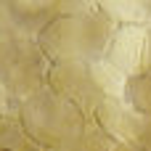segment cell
I'll use <instances>...</instances> for the list:
<instances>
[{
  "instance_id": "1",
  "label": "cell",
  "mask_w": 151,
  "mask_h": 151,
  "mask_svg": "<svg viewBox=\"0 0 151 151\" xmlns=\"http://www.w3.org/2000/svg\"><path fill=\"white\" fill-rule=\"evenodd\" d=\"M117 27L119 24H114L98 8L64 11L37 32V42L50 61H96L106 56Z\"/></svg>"
},
{
  "instance_id": "2",
  "label": "cell",
  "mask_w": 151,
  "mask_h": 151,
  "mask_svg": "<svg viewBox=\"0 0 151 151\" xmlns=\"http://www.w3.org/2000/svg\"><path fill=\"white\" fill-rule=\"evenodd\" d=\"M16 106H19V122L24 125V130L48 151L72 141L90 119L74 101H69L50 85L19 98Z\"/></svg>"
},
{
  "instance_id": "3",
  "label": "cell",
  "mask_w": 151,
  "mask_h": 151,
  "mask_svg": "<svg viewBox=\"0 0 151 151\" xmlns=\"http://www.w3.org/2000/svg\"><path fill=\"white\" fill-rule=\"evenodd\" d=\"M53 61L42 50L35 35L19 32L0 37V82L19 101L48 85Z\"/></svg>"
},
{
  "instance_id": "4",
  "label": "cell",
  "mask_w": 151,
  "mask_h": 151,
  "mask_svg": "<svg viewBox=\"0 0 151 151\" xmlns=\"http://www.w3.org/2000/svg\"><path fill=\"white\" fill-rule=\"evenodd\" d=\"M48 85L53 90H58L61 96H66L69 101H74L88 117H93L96 106L106 98L96 82L90 61H77V58L53 61L50 74H48Z\"/></svg>"
},
{
  "instance_id": "5",
  "label": "cell",
  "mask_w": 151,
  "mask_h": 151,
  "mask_svg": "<svg viewBox=\"0 0 151 151\" xmlns=\"http://www.w3.org/2000/svg\"><path fill=\"white\" fill-rule=\"evenodd\" d=\"M106 58L117 64L127 77L146 72L151 61V27L149 24H119L109 42Z\"/></svg>"
},
{
  "instance_id": "6",
  "label": "cell",
  "mask_w": 151,
  "mask_h": 151,
  "mask_svg": "<svg viewBox=\"0 0 151 151\" xmlns=\"http://www.w3.org/2000/svg\"><path fill=\"white\" fill-rule=\"evenodd\" d=\"M93 119H96L114 141H127V143H133L135 135H138V130H141V125H143V119H146V114L138 111V109H133L125 98H104V101L96 106Z\"/></svg>"
},
{
  "instance_id": "7",
  "label": "cell",
  "mask_w": 151,
  "mask_h": 151,
  "mask_svg": "<svg viewBox=\"0 0 151 151\" xmlns=\"http://www.w3.org/2000/svg\"><path fill=\"white\" fill-rule=\"evenodd\" d=\"M61 3L64 0H8L21 29L27 35H35V37L50 19H56L61 13Z\"/></svg>"
},
{
  "instance_id": "8",
  "label": "cell",
  "mask_w": 151,
  "mask_h": 151,
  "mask_svg": "<svg viewBox=\"0 0 151 151\" xmlns=\"http://www.w3.org/2000/svg\"><path fill=\"white\" fill-rule=\"evenodd\" d=\"M114 24H151V0H96Z\"/></svg>"
},
{
  "instance_id": "9",
  "label": "cell",
  "mask_w": 151,
  "mask_h": 151,
  "mask_svg": "<svg viewBox=\"0 0 151 151\" xmlns=\"http://www.w3.org/2000/svg\"><path fill=\"white\" fill-rule=\"evenodd\" d=\"M114 138L90 117L88 119V125L72 138V141H66L64 146H58V149H50V151H111L114 149Z\"/></svg>"
},
{
  "instance_id": "10",
  "label": "cell",
  "mask_w": 151,
  "mask_h": 151,
  "mask_svg": "<svg viewBox=\"0 0 151 151\" xmlns=\"http://www.w3.org/2000/svg\"><path fill=\"white\" fill-rule=\"evenodd\" d=\"M90 66H93L96 82H98V88L104 90L106 98H127V82H130V77H127L117 64H111V61L104 56V58L90 61Z\"/></svg>"
},
{
  "instance_id": "11",
  "label": "cell",
  "mask_w": 151,
  "mask_h": 151,
  "mask_svg": "<svg viewBox=\"0 0 151 151\" xmlns=\"http://www.w3.org/2000/svg\"><path fill=\"white\" fill-rule=\"evenodd\" d=\"M0 151H48L19 122V106H16V114L0 125Z\"/></svg>"
},
{
  "instance_id": "12",
  "label": "cell",
  "mask_w": 151,
  "mask_h": 151,
  "mask_svg": "<svg viewBox=\"0 0 151 151\" xmlns=\"http://www.w3.org/2000/svg\"><path fill=\"white\" fill-rule=\"evenodd\" d=\"M133 109L143 111V114H151V69L130 77L127 82V98H125Z\"/></svg>"
},
{
  "instance_id": "13",
  "label": "cell",
  "mask_w": 151,
  "mask_h": 151,
  "mask_svg": "<svg viewBox=\"0 0 151 151\" xmlns=\"http://www.w3.org/2000/svg\"><path fill=\"white\" fill-rule=\"evenodd\" d=\"M19 32H24V29H21V24H19L16 13L11 11L8 0H0V37H8V35H19Z\"/></svg>"
},
{
  "instance_id": "14",
  "label": "cell",
  "mask_w": 151,
  "mask_h": 151,
  "mask_svg": "<svg viewBox=\"0 0 151 151\" xmlns=\"http://www.w3.org/2000/svg\"><path fill=\"white\" fill-rule=\"evenodd\" d=\"M16 104H19V101L11 96V90L0 82V125H3L8 117H13V114H16Z\"/></svg>"
},
{
  "instance_id": "15",
  "label": "cell",
  "mask_w": 151,
  "mask_h": 151,
  "mask_svg": "<svg viewBox=\"0 0 151 151\" xmlns=\"http://www.w3.org/2000/svg\"><path fill=\"white\" fill-rule=\"evenodd\" d=\"M111 151H143V149H141V146H135V143H127V141H117Z\"/></svg>"
},
{
  "instance_id": "16",
  "label": "cell",
  "mask_w": 151,
  "mask_h": 151,
  "mask_svg": "<svg viewBox=\"0 0 151 151\" xmlns=\"http://www.w3.org/2000/svg\"><path fill=\"white\" fill-rule=\"evenodd\" d=\"M149 69H151V61H149Z\"/></svg>"
},
{
  "instance_id": "17",
  "label": "cell",
  "mask_w": 151,
  "mask_h": 151,
  "mask_svg": "<svg viewBox=\"0 0 151 151\" xmlns=\"http://www.w3.org/2000/svg\"><path fill=\"white\" fill-rule=\"evenodd\" d=\"M149 27H151V24H149Z\"/></svg>"
}]
</instances>
